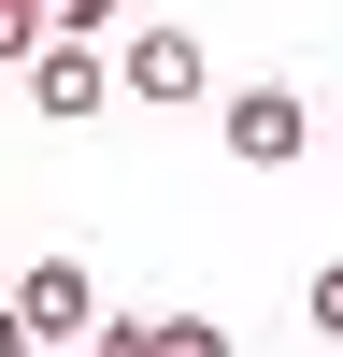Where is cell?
<instances>
[{
  "instance_id": "6da1fadb",
  "label": "cell",
  "mask_w": 343,
  "mask_h": 357,
  "mask_svg": "<svg viewBox=\"0 0 343 357\" xmlns=\"http://www.w3.org/2000/svg\"><path fill=\"white\" fill-rule=\"evenodd\" d=\"M200 86H215L200 29H172V15H158V29H129V43H114V100H158V114H172V100H200Z\"/></svg>"
},
{
  "instance_id": "7a4b0ae2",
  "label": "cell",
  "mask_w": 343,
  "mask_h": 357,
  "mask_svg": "<svg viewBox=\"0 0 343 357\" xmlns=\"http://www.w3.org/2000/svg\"><path fill=\"white\" fill-rule=\"evenodd\" d=\"M100 100H114V57L86 43V29H57V43L29 57V114H43V129H86Z\"/></svg>"
},
{
  "instance_id": "3957f363",
  "label": "cell",
  "mask_w": 343,
  "mask_h": 357,
  "mask_svg": "<svg viewBox=\"0 0 343 357\" xmlns=\"http://www.w3.org/2000/svg\"><path fill=\"white\" fill-rule=\"evenodd\" d=\"M15 314H29V343H100V272H86V257H29Z\"/></svg>"
},
{
  "instance_id": "277c9868",
  "label": "cell",
  "mask_w": 343,
  "mask_h": 357,
  "mask_svg": "<svg viewBox=\"0 0 343 357\" xmlns=\"http://www.w3.org/2000/svg\"><path fill=\"white\" fill-rule=\"evenodd\" d=\"M215 129H229V158H243V172H286V158L314 143V114H300V86H243Z\"/></svg>"
},
{
  "instance_id": "5b68a950",
  "label": "cell",
  "mask_w": 343,
  "mask_h": 357,
  "mask_svg": "<svg viewBox=\"0 0 343 357\" xmlns=\"http://www.w3.org/2000/svg\"><path fill=\"white\" fill-rule=\"evenodd\" d=\"M43 43H57V15H43V0H0V72H29Z\"/></svg>"
},
{
  "instance_id": "8992f818",
  "label": "cell",
  "mask_w": 343,
  "mask_h": 357,
  "mask_svg": "<svg viewBox=\"0 0 343 357\" xmlns=\"http://www.w3.org/2000/svg\"><path fill=\"white\" fill-rule=\"evenodd\" d=\"M158 357H229V329L215 314H158Z\"/></svg>"
},
{
  "instance_id": "52a82bcc",
  "label": "cell",
  "mask_w": 343,
  "mask_h": 357,
  "mask_svg": "<svg viewBox=\"0 0 343 357\" xmlns=\"http://www.w3.org/2000/svg\"><path fill=\"white\" fill-rule=\"evenodd\" d=\"M100 357H158V314H100Z\"/></svg>"
},
{
  "instance_id": "ba28073f",
  "label": "cell",
  "mask_w": 343,
  "mask_h": 357,
  "mask_svg": "<svg viewBox=\"0 0 343 357\" xmlns=\"http://www.w3.org/2000/svg\"><path fill=\"white\" fill-rule=\"evenodd\" d=\"M114 15H129V0H57V29H86V43H100Z\"/></svg>"
},
{
  "instance_id": "9c48e42d",
  "label": "cell",
  "mask_w": 343,
  "mask_h": 357,
  "mask_svg": "<svg viewBox=\"0 0 343 357\" xmlns=\"http://www.w3.org/2000/svg\"><path fill=\"white\" fill-rule=\"evenodd\" d=\"M314 329H329V343H343V272H314Z\"/></svg>"
},
{
  "instance_id": "30bf717a",
  "label": "cell",
  "mask_w": 343,
  "mask_h": 357,
  "mask_svg": "<svg viewBox=\"0 0 343 357\" xmlns=\"http://www.w3.org/2000/svg\"><path fill=\"white\" fill-rule=\"evenodd\" d=\"M0 357H29V314H15V301H0Z\"/></svg>"
},
{
  "instance_id": "8fae6325",
  "label": "cell",
  "mask_w": 343,
  "mask_h": 357,
  "mask_svg": "<svg viewBox=\"0 0 343 357\" xmlns=\"http://www.w3.org/2000/svg\"><path fill=\"white\" fill-rule=\"evenodd\" d=\"M43 15H57V0H43Z\"/></svg>"
}]
</instances>
